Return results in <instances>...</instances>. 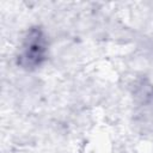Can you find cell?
<instances>
[{"label": "cell", "mask_w": 153, "mask_h": 153, "mask_svg": "<svg viewBox=\"0 0 153 153\" xmlns=\"http://www.w3.org/2000/svg\"><path fill=\"white\" fill-rule=\"evenodd\" d=\"M49 42L44 30L38 26H31L23 36L17 50V65L25 71H35L43 66L48 59Z\"/></svg>", "instance_id": "1"}]
</instances>
